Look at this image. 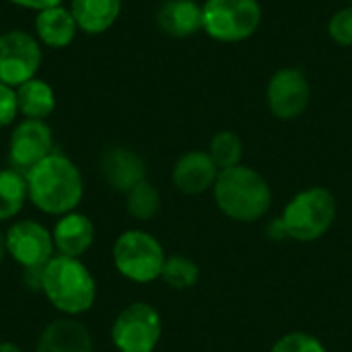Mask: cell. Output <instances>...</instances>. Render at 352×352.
<instances>
[{
	"label": "cell",
	"instance_id": "1",
	"mask_svg": "<svg viewBox=\"0 0 352 352\" xmlns=\"http://www.w3.org/2000/svg\"><path fill=\"white\" fill-rule=\"evenodd\" d=\"M27 190L31 204L52 217H62L80 204L85 182L72 159L60 153L47 155L27 173Z\"/></svg>",
	"mask_w": 352,
	"mask_h": 352
},
{
	"label": "cell",
	"instance_id": "2",
	"mask_svg": "<svg viewBox=\"0 0 352 352\" xmlns=\"http://www.w3.org/2000/svg\"><path fill=\"white\" fill-rule=\"evenodd\" d=\"M217 208L231 221L254 223L266 217L272 204L268 182L248 165L221 169L212 186Z\"/></svg>",
	"mask_w": 352,
	"mask_h": 352
},
{
	"label": "cell",
	"instance_id": "3",
	"mask_svg": "<svg viewBox=\"0 0 352 352\" xmlns=\"http://www.w3.org/2000/svg\"><path fill=\"white\" fill-rule=\"evenodd\" d=\"M41 293L66 318L87 314L97 299V283L78 258L54 256L41 272Z\"/></svg>",
	"mask_w": 352,
	"mask_h": 352
},
{
	"label": "cell",
	"instance_id": "4",
	"mask_svg": "<svg viewBox=\"0 0 352 352\" xmlns=\"http://www.w3.org/2000/svg\"><path fill=\"white\" fill-rule=\"evenodd\" d=\"M289 239L311 243L322 239L336 221V196L322 186L307 188L291 198L280 217Z\"/></svg>",
	"mask_w": 352,
	"mask_h": 352
},
{
	"label": "cell",
	"instance_id": "5",
	"mask_svg": "<svg viewBox=\"0 0 352 352\" xmlns=\"http://www.w3.org/2000/svg\"><path fill=\"white\" fill-rule=\"evenodd\" d=\"M116 270L138 285L155 283L161 278L165 266V250L155 235L142 229H128L124 231L111 250Z\"/></svg>",
	"mask_w": 352,
	"mask_h": 352
},
{
	"label": "cell",
	"instance_id": "6",
	"mask_svg": "<svg viewBox=\"0 0 352 352\" xmlns=\"http://www.w3.org/2000/svg\"><path fill=\"white\" fill-rule=\"evenodd\" d=\"M262 23L258 0H206L202 6V31L223 43L252 37Z\"/></svg>",
	"mask_w": 352,
	"mask_h": 352
},
{
	"label": "cell",
	"instance_id": "7",
	"mask_svg": "<svg viewBox=\"0 0 352 352\" xmlns=\"http://www.w3.org/2000/svg\"><path fill=\"white\" fill-rule=\"evenodd\" d=\"M163 334V322L159 311L136 301L124 307L111 326V340L120 352H155Z\"/></svg>",
	"mask_w": 352,
	"mask_h": 352
},
{
	"label": "cell",
	"instance_id": "8",
	"mask_svg": "<svg viewBox=\"0 0 352 352\" xmlns=\"http://www.w3.org/2000/svg\"><path fill=\"white\" fill-rule=\"evenodd\" d=\"M41 43L23 29L0 33V82L12 89L35 78L41 66Z\"/></svg>",
	"mask_w": 352,
	"mask_h": 352
},
{
	"label": "cell",
	"instance_id": "9",
	"mask_svg": "<svg viewBox=\"0 0 352 352\" xmlns=\"http://www.w3.org/2000/svg\"><path fill=\"white\" fill-rule=\"evenodd\" d=\"M6 254L25 268H43L56 254L52 231L33 219L16 221L4 233Z\"/></svg>",
	"mask_w": 352,
	"mask_h": 352
},
{
	"label": "cell",
	"instance_id": "10",
	"mask_svg": "<svg viewBox=\"0 0 352 352\" xmlns=\"http://www.w3.org/2000/svg\"><path fill=\"white\" fill-rule=\"evenodd\" d=\"M311 89L307 76L299 68H280L266 87V103L274 118L295 120L309 105Z\"/></svg>",
	"mask_w": 352,
	"mask_h": 352
},
{
	"label": "cell",
	"instance_id": "11",
	"mask_svg": "<svg viewBox=\"0 0 352 352\" xmlns=\"http://www.w3.org/2000/svg\"><path fill=\"white\" fill-rule=\"evenodd\" d=\"M52 128L43 120H23L14 126L8 142V161L14 169L27 173L54 151Z\"/></svg>",
	"mask_w": 352,
	"mask_h": 352
},
{
	"label": "cell",
	"instance_id": "12",
	"mask_svg": "<svg viewBox=\"0 0 352 352\" xmlns=\"http://www.w3.org/2000/svg\"><path fill=\"white\" fill-rule=\"evenodd\" d=\"M219 177V167L210 159L208 151H190L182 155L171 171L173 186L186 196H200L212 190Z\"/></svg>",
	"mask_w": 352,
	"mask_h": 352
},
{
	"label": "cell",
	"instance_id": "13",
	"mask_svg": "<svg viewBox=\"0 0 352 352\" xmlns=\"http://www.w3.org/2000/svg\"><path fill=\"white\" fill-rule=\"evenodd\" d=\"M101 175L109 188L126 194L136 184L146 179V165L132 148L111 146L101 157Z\"/></svg>",
	"mask_w": 352,
	"mask_h": 352
},
{
	"label": "cell",
	"instance_id": "14",
	"mask_svg": "<svg viewBox=\"0 0 352 352\" xmlns=\"http://www.w3.org/2000/svg\"><path fill=\"white\" fill-rule=\"evenodd\" d=\"M35 352H93V338L80 320L62 316L43 328Z\"/></svg>",
	"mask_w": 352,
	"mask_h": 352
},
{
	"label": "cell",
	"instance_id": "15",
	"mask_svg": "<svg viewBox=\"0 0 352 352\" xmlns=\"http://www.w3.org/2000/svg\"><path fill=\"white\" fill-rule=\"evenodd\" d=\"M52 237L58 256L80 260L95 241V225L87 214L72 210L56 221L52 229Z\"/></svg>",
	"mask_w": 352,
	"mask_h": 352
},
{
	"label": "cell",
	"instance_id": "16",
	"mask_svg": "<svg viewBox=\"0 0 352 352\" xmlns=\"http://www.w3.org/2000/svg\"><path fill=\"white\" fill-rule=\"evenodd\" d=\"M35 33H37L39 43H43L52 50H62L74 41V37L78 33V25H76L70 8L58 4V6L37 12Z\"/></svg>",
	"mask_w": 352,
	"mask_h": 352
},
{
	"label": "cell",
	"instance_id": "17",
	"mask_svg": "<svg viewBox=\"0 0 352 352\" xmlns=\"http://www.w3.org/2000/svg\"><path fill=\"white\" fill-rule=\"evenodd\" d=\"M157 25L169 37H192L202 31V6L194 0H165L157 10Z\"/></svg>",
	"mask_w": 352,
	"mask_h": 352
},
{
	"label": "cell",
	"instance_id": "18",
	"mask_svg": "<svg viewBox=\"0 0 352 352\" xmlns=\"http://www.w3.org/2000/svg\"><path fill=\"white\" fill-rule=\"evenodd\" d=\"M70 12L78 31L87 35L105 33L122 12V0H70Z\"/></svg>",
	"mask_w": 352,
	"mask_h": 352
},
{
	"label": "cell",
	"instance_id": "19",
	"mask_svg": "<svg viewBox=\"0 0 352 352\" xmlns=\"http://www.w3.org/2000/svg\"><path fill=\"white\" fill-rule=\"evenodd\" d=\"M16 91V105L19 113L25 116V120H47L56 109V93L52 85H47L43 78H31L23 82Z\"/></svg>",
	"mask_w": 352,
	"mask_h": 352
},
{
	"label": "cell",
	"instance_id": "20",
	"mask_svg": "<svg viewBox=\"0 0 352 352\" xmlns=\"http://www.w3.org/2000/svg\"><path fill=\"white\" fill-rule=\"evenodd\" d=\"M27 200L29 190L25 173L14 167L0 169V223L14 219Z\"/></svg>",
	"mask_w": 352,
	"mask_h": 352
},
{
	"label": "cell",
	"instance_id": "21",
	"mask_svg": "<svg viewBox=\"0 0 352 352\" xmlns=\"http://www.w3.org/2000/svg\"><path fill=\"white\" fill-rule=\"evenodd\" d=\"M161 208V194L148 182L142 179L130 192H126V210L136 221H151Z\"/></svg>",
	"mask_w": 352,
	"mask_h": 352
},
{
	"label": "cell",
	"instance_id": "22",
	"mask_svg": "<svg viewBox=\"0 0 352 352\" xmlns=\"http://www.w3.org/2000/svg\"><path fill=\"white\" fill-rule=\"evenodd\" d=\"M200 278V268L194 260H190L188 256H169L165 260L163 272H161V280L173 289V291H186L196 287Z\"/></svg>",
	"mask_w": 352,
	"mask_h": 352
},
{
	"label": "cell",
	"instance_id": "23",
	"mask_svg": "<svg viewBox=\"0 0 352 352\" xmlns=\"http://www.w3.org/2000/svg\"><path fill=\"white\" fill-rule=\"evenodd\" d=\"M208 155L214 161V165L221 169H229L235 165H241L243 159V142L241 138L231 132V130H221L212 136L210 146H208Z\"/></svg>",
	"mask_w": 352,
	"mask_h": 352
},
{
	"label": "cell",
	"instance_id": "24",
	"mask_svg": "<svg viewBox=\"0 0 352 352\" xmlns=\"http://www.w3.org/2000/svg\"><path fill=\"white\" fill-rule=\"evenodd\" d=\"M270 352H328L326 346L320 342V338H316L314 334L307 332H289L285 336H280Z\"/></svg>",
	"mask_w": 352,
	"mask_h": 352
},
{
	"label": "cell",
	"instance_id": "25",
	"mask_svg": "<svg viewBox=\"0 0 352 352\" xmlns=\"http://www.w3.org/2000/svg\"><path fill=\"white\" fill-rule=\"evenodd\" d=\"M328 35L332 37V41H336L338 45L351 47L352 45V4L346 8H340L332 14L330 23H328Z\"/></svg>",
	"mask_w": 352,
	"mask_h": 352
},
{
	"label": "cell",
	"instance_id": "26",
	"mask_svg": "<svg viewBox=\"0 0 352 352\" xmlns=\"http://www.w3.org/2000/svg\"><path fill=\"white\" fill-rule=\"evenodd\" d=\"M16 116H19L16 91L12 87H8V85L0 82V130L10 126Z\"/></svg>",
	"mask_w": 352,
	"mask_h": 352
},
{
	"label": "cell",
	"instance_id": "27",
	"mask_svg": "<svg viewBox=\"0 0 352 352\" xmlns=\"http://www.w3.org/2000/svg\"><path fill=\"white\" fill-rule=\"evenodd\" d=\"M14 6H21V8H29V10H45V8H52V6H58L62 4L64 0H6Z\"/></svg>",
	"mask_w": 352,
	"mask_h": 352
},
{
	"label": "cell",
	"instance_id": "28",
	"mask_svg": "<svg viewBox=\"0 0 352 352\" xmlns=\"http://www.w3.org/2000/svg\"><path fill=\"white\" fill-rule=\"evenodd\" d=\"M268 237H272V239H285V237H289L287 235V229H285V225H283L280 219H274L268 225Z\"/></svg>",
	"mask_w": 352,
	"mask_h": 352
},
{
	"label": "cell",
	"instance_id": "29",
	"mask_svg": "<svg viewBox=\"0 0 352 352\" xmlns=\"http://www.w3.org/2000/svg\"><path fill=\"white\" fill-rule=\"evenodd\" d=\"M0 352H23L14 342H0Z\"/></svg>",
	"mask_w": 352,
	"mask_h": 352
},
{
	"label": "cell",
	"instance_id": "30",
	"mask_svg": "<svg viewBox=\"0 0 352 352\" xmlns=\"http://www.w3.org/2000/svg\"><path fill=\"white\" fill-rule=\"evenodd\" d=\"M4 256H6V243H4V233L0 231V264L4 260Z\"/></svg>",
	"mask_w": 352,
	"mask_h": 352
},
{
	"label": "cell",
	"instance_id": "31",
	"mask_svg": "<svg viewBox=\"0 0 352 352\" xmlns=\"http://www.w3.org/2000/svg\"><path fill=\"white\" fill-rule=\"evenodd\" d=\"M351 2H352V0H351Z\"/></svg>",
	"mask_w": 352,
	"mask_h": 352
}]
</instances>
